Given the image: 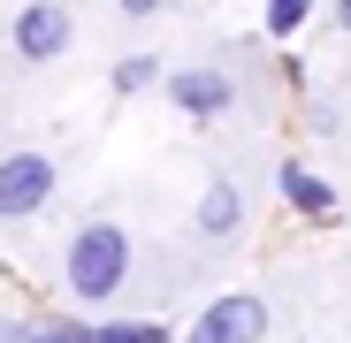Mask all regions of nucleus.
<instances>
[{
	"instance_id": "1",
	"label": "nucleus",
	"mask_w": 351,
	"mask_h": 343,
	"mask_svg": "<svg viewBox=\"0 0 351 343\" xmlns=\"http://www.w3.org/2000/svg\"><path fill=\"white\" fill-rule=\"evenodd\" d=\"M123 275H130V237L114 221H84L77 237H69V259H62L69 298H114Z\"/></svg>"
},
{
	"instance_id": "2",
	"label": "nucleus",
	"mask_w": 351,
	"mask_h": 343,
	"mask_svg": "<svg viewBox=\"0 0 351 343\" xmlns=\"http://www.w3.org/2000/svg\"><path fill=\"white\" fill-rule=\"evenodd\" d=\"M260 335H267V305L237 290V298H214V305L191 320L184 343H260Z\"/></svg>"
},
{
	"instance_id": "3",
	"label": "nucleus",
	"mask_w": 351,
	"mask_h": 343,
	"mask_svg": "<svg viewBox=\"0 0 351 343\" xmlns=\"http://www.w3.org/2000/svg\"><path fill=\"white\" fill-rule=\"evenodd\" d=\"M46 199H53V160L46 153H8V168H0V214L31 221Z\"/></svg>"
},
{
	"instance_id": "4",
	"label": "nucleus",
	"mask_w": 351,
	"mask_h": 343,
	"mask_svg": "<svg viewBox=\"0 0 351 343\" xmlns=\"http://www.w3.org/2000/svg\"><path fill=\"white\" fill-rule=\"evenodd\" d=\"M16 53L23 62H62L69 53V8L62 0H31V8L16 16Z\"/></svg>"
},
{
	"instance_id": "5",
	"label": "nucleus",
	"mask_w": 351,
	"mask_h": 343,
	"mask_svg": "<svg viewBox=\"0 0 351 343\" xmlns=\"http://www.w3.org/2000/svg\"><path fill=\"white\" fill-rule=\"evenodd\" d=\"M168 99L191 114V123H206V114H229L237 107V84H229L221 69H184V77H168Z\"/></svg>"
},
{
	"instance_id": "6",
	"label": "nucleus",
	"mask_w": 351,
	"mask_h": 343,
	"mask_svg": "<svg viewBox=\"0 0 351 343\" xmlns=\"http://www.w3.org/2000/svg\"><path fill=\"white\" fill-rule=\"evenodd\" d=\"M237 221H245L237 183H229V176H214V183L199 191V237H237Z\"/></svg>"
},
{
	"instance_id": "7",
	"label": "nucleus",
	"mask_w": 351,
	"mask_h": 343,
	"mask_svg": "<svg viewBox=\"0 0 351 343\" xmlns=\"http://www.w3.org/2000/svg\"><path fill=\"white\" fill-rule=\"evenodd\" d=\"M275 183H282V199L298 206V214H336V191L313 176V168H298V160H282V168H275Z\"/></svg>"
},
{
	"instance_id": "8",
	"label": "nucleus",
	"mask_w": 351,
	"mask_h": 343,
	"mask_svg": "<svg viewBox=\"0 0 351 343\" xmlns=\"http://www.w3.org/2000/svg\"><path fill=\"white\" fill-rule=\"evenodd\" d=\"M8 343H92V328L84 320H23V328H8Z\"/></svg>"
},
{
	"instance_id": "9",
	"label": "nucleus",
	"mask_w": 351,
	"mask_h": 343,
	"mask_svg": "<svg viewBox=\"0 0 351 343\" xmlns=\"http://www.w3.org/2000/svg\"><path fill=\"white\" fill-rule=\"evenodd\" d=\"M313 16V0H267V8H260V23H267V38H290V31H298Z\"/></svg>"
},
{
	"instance_id": "10",
	"label": "nucleus",
	"mask_w": 351,
	"mask_h": 343,
	"mask_svg": "<svg viewBox=\"0 0 351 343\" xmlns=\"http://www.w3.org/2000/svg\"><path fill=\"white\" fill-rule=\"evenodd\" d=\"M153 77H160V62H153V53H130V62L114 69V92H145Z\"/></svg>"
},
{
	"instance_id": "11",
	"label": "nucleus",
	"mask_w": 351,
	"mask_h": 343,
	"mask_svg": "<svg viewBox=\"0 0 351 343\" xmlns=\"http://www.w3.org/2000/svg\"><path fill=\"white\" fill-rule=\"evenodd\" d=\"M92 343H138V320H114V328H92Z\"/></svg>"
},
{
	"instance_id": "12",
	"label": "nucleus",
	"mask_w": 351,
	"mask_h": 343,
	"mask_svg": "<svg viewBox=\"0 0 351 343\" xmlns=\"http://www.w3.org/2000/svg\"><path fill=\"white\" fill-rule=\"evenodd\" d=\"M123 16H160V0H123Z\"/></svg>"
},
{
	"instance_id": "13",
	"label": "nucleus",
	"mask_w": 351,
	"mask_h": 343,
	"mask_svg": "<svg viewBox=\"0 0 351 343\" xmlns=\"http://www.w3.org/2000/svg\"><path fill=\"white\" fill-rule=\"evenodd\" d=\"M336 31H351V0H336Z\"/></svg>"
}]
</instances>
